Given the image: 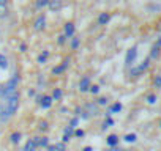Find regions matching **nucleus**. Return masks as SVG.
Listing matches in <instances>:
<instances>
[{
    "label": "nucleus",
    "mask_w": 161,
    "mask_h": 151,
    "mask_svg": "<svg viewBox=\"0 0 161 151\" xmlns=\"http://www.w3.org/2000/svg\"><path fill=\"white\" fill-rule=\"evenodd\" d=\"M19 107V93L16 91L14 95H11L10 98H7V104L3 106V113H2V118H8L11 115L16 113Z\"/></svg>",
    "instance_id": "nucleus-1"
},
{
    "label": "nucleus",
    "mask_w": 161,
    "mask_h": 151,
    "mask_svg": "<svg viewBox=\"0 0 161 151\" xmlns=\"http://www.w3.org/2000/svg\"><path fill=\"white\" fill-rule=\"evenodd\" d=\"M136 55H137V47H131V49L126 52V57H125V65H126V66L133 65V63H134V60H136Z\"/></svg>",
    "instance_id": "nucleus-2"
},
{
    "label": "nucleus",
    "mask_w": 161,
    "mask_h": 151,
    "mask_svg": "<svg viewBox=\"0 0 161 151\" xmlns=\"http://www.w3.org/2000/svg\"><path fill=\"white\" fill-rule=\"evenodd\" d=\"M86 113L89 117H97L100 113V109L95 102H89V104H86Z\"/></svg>",
    "instance_id": "nucleus-3"
},
{
    "label": "nucleus",
    "mask_w": 161,
    "mask_h": 151,
    "mask_svg": "<svg viewBox=\"0 0 161 151\" xmlns=\"http://www.w3.org/2000/svg\"><path fill=\"white\" fill-rule=\"evenodd\" d=\"M52 101H54V99H52V96H47V95H46V96H40V98H38V102H40V106H41L43 109H49V107L52 106Z\"/></svg>",
    "instance_id": "nucleus-4"
},
{
    "label": "nucleus",
    "mask_w": 161,
    "mask_h": 151,
    "mask_svg": "<svg viewBox=\"0 0 161 151\" xmlns=\"http://www.w3.org/2000/svg\"><path fill=\"white\" fill-rule=\"evenodd\" d=\"M44 27H46V18L44 16H38L35 24H33V29L36 32H40V30H44Z\"/></svg>",
    "instance_id": "nucleus-5"
},
{
    "label": "nucleus",
    "mask_w": 161,
    "mask_h": 151,
    "mask_svg": "<svg viewBox=\"0 0 161 151\" xmlns=\"http://www.w3.org/2000/svg\"><path fill=\"white\" fill-rule=\"evenodd\" d=\"M79 90L82 91V93H86V91L90 90V79H89V77H82V79H80V82H79Z\"/></svg>",
    "instance_id": "nucleus-6"
},
{
    "label": "nucleus",
    "mask_w": 161,
    "mask_h": 151,
    "mask_svg": "<svg viewBox=\"0 0 161 151\" xmlns=\"http://www.w3.org/2000/svg\"><path fill=\"white\" fill-rule=\"evenodd\" d=\"M47 7H49L51 11H57V10L62 8V0H51Z\"/></svg>",
    "instance_id": "nucleus-7"
},
{
    "label": "nucleus",
    "mask_w": 161,
    "mask_h": 151,
    "mask_svg": "<svg viewBox=\"0 0 161 151\" xmlns=\"http://www.w3.org/2000/svg\"><path fill=\"white\" fill-rule=\"evenodd\" d=\"M36 143L33 142V138H30V140H27L25 142V145H24V151H36Z\"/></svg>",
    "instance_id": "nucleus-8"
},
{
    "label": "nucleus",
    "mask_w": 161,
    "mask_h": 151,
    "mask_svg": "<svg viewBox=\"0 0 161 151\" xmlns=\"http://www.w3.org/2000/svg\"><path fill=\"white\" fill-rule=\"evenodd\" d=\"M122 109H123V106H122L120 102H114V104L109 107V115H112V113H119V112H122Z\"/></svg>",
    "instance_id": "nucleus-9"
},
{
    "label": "nucleus",
    "mask_w": 161,
    "mask_h": 151,
    "mask_svg": "<svg viewBox=\"0 0 161 151\" xmlns=\"http://www.w3.org/2000/svg\"><path fill=\"white\" fill-rule=\"evenodd\" d=\"M106 142H108V145L109 146H117V143H119V137L115 135V134H111V135H108V138H106Z\"/></svg>",
    "instance_id": "nucleus-10"
},
{
    "label": "nucleus",
    "mask_w": 161,
    "mask_h": 151,
    "mask_svg": "<svg viewBox=\"0 0 161 151\" xmlns=\"http://www.w3.org/2000/svg\"><path fill=\"white\" fill-rule=\"evenodd\" d=\"M109 19H111V16H109L108 13H101V14L98 16V24H100V25H106V24L109 22Z\"/></svg>",
    "instance_id": "nucleus-11"
},
{
    "label": "nucleus",
    "mask_w": 161,
    "mask_h": 151,
    "mask_svg": "<svg viewBox=\"0 0 161 151\" xmlns=\"http://www.w3.org/2000/svg\"><path fill=\"white\" fill-rule=\"evenodd\" d=\"M73 35H74V24L73 22L65 24V36H73Z\"/></svg>",
    "instance_id": "nucleus-12"
},
{
    "label": "nucleus",
    "mask_w": 161,
    "mask_h": 151,
    "mask_svg": "<svg viewBox=\"0 0 161 151\" xmlns=\"http://www.w3.org/2000/svg\"><path fill=\"white\" fill-rule=\"evenodd\" d=\"M148 63H150V58H145V60H144V61H142V63H141V65H139V66L136 68V69L139 71V74H141L142 71H145V69L148 68Z\"/></svg>",
    "instance_id": "nucleus-13"
},
{
    "label": "nucleus",
    "mask_w": 161,
    "mask_h": 151,
    "mask_svg": "<svg viewBox=\"0 0 161 151\" xmlns=\"http://www.w3.org/2000/svg\"><path fill=\"white\" fill-rule=\"evenodd\" d=\"M21 138H22V134H21V132H13V134L10 135V140H11L13 143H19Z\"/></svg>",
    "instance_id": "nucleus-14"
},
{
    "label": "nucleus",
    "mask_w": 161,
    "mask_h": 151,
    "mask_svg": "<svg viewBox=\"0 0 161 151\" xmlns=\"http://www.w3.org/2000/svg\"><path fill=\"white\" fill-rule=\"evenodd\" d=\"M123 140L128 142V143H134V142L137 140V135H136V134H126V135L123 137Z\"/></svg>",
    "instance_id": "nucleus-15"
},
{
    "label": "nucleus",
    "mask_w": 161,
    "mask_h": 151,
    "mask_svg": "<svg viewBox=\"0 0 161 151\" xmlns=\"http://www.w3.org/2000/svg\"><path fill=\"white\" fill-rule=\"evenodd\" d=\"M0 68H2V69L8 68V60H7V57L3 54H0Z\"/></svg>",
    "instance_id": "nucleus-16"
},
{
    "label": "nucleus",
    "mask_w": 161,
    "mask_h": 151,
    "mask_svg": "<svg viewBox=\"0 0 161 151\" xmlns=\"http://www.w3.org/2000/svg\"><path fill=\"white\" fill-rule=\"evenodd\" d=\"M49 2H51V0H36L35 7H36V8H43V7H47Z\"/></svg>",
    "instance_id": "nucleus-17"
},
{
    "label": "nucleus",
    "mask_w": 161,
    "mask_h": 151,
    "mask_svg": "<svg viewBox=\"0 0 161 151\" xmlns=\"http://www.w3.org/2000/svg\"><path fill=\"white\" fill-rule=\"evenodd\" d=\"M62 90L60 88H55L54 90V93H52V99H55V101H58V99H62Z\"/></svg>",
    "instance_id": "nucleus-18"
},
{
    "label": "nucleus",
    "mask_w": 161,
    "mask_h": 151,
    "mask_svg": "<svg viewBox=\"0 0 161 151\" xmlns=\"http://www.w3.org/2000/svg\"><path fill=\"white\" fill-rule=\"evenodd\" d=\"M49 57V50H44L40 57H38V63H46V58Z\"/></svg>",
    "instance_id": "nucleus-19"
},
{
    "label": "nucleus",
    "mask_w": 161,
    "mask_h": 151,
    "mask_svg": "<svg viewBox=\"0 0 161 151\" xmlns=\"http://www.w3.org/2000/svg\"><path fill=\"white\" fill-rule=\"evenodd\" d=\"M111 126H114V120H112L111 117H108V118H106V121H104V124H103V129L106 131V129H108V128H111Z\"/></svg>",
    "instance_id": "nucleus-20"
},
{
    "label": "nucleus",
    "mask_w": 161,
    "mask_h": 151,
    "mask_svg": "<svg viewBox=\"0 0 161 151\" xmlns=\"http://www.w3.org/2000/svg\"><path fill=\"white\" fill-rule=\"evenodd\" d=\"M158 54H159V47L155 44L153 47H152V54H150V58H156L158 57Z\"/></svg>",
    "instance_id": "nucleus-21"
},
{
    "label": "nucleus",
    "mask_w": 161,
    "mask_h": 151,
    "mask_svg": "<svg viewBox=\"0 0 161 151\" xmlns=\"http://www.w3.org/2000/svg\"><path fill=\"white\" fill-rule=\"evenodd\" d=\"M8 16V10L5 5H0V18H7Z\"/></svg>",
    "instance_id": "nucleus-22"
},
{
    "label": "nucleus",
    "mask_w": 161,
    "mask_h": 151,
    "mask_svg": "<svg viewBox=\"0 0 161 151\" xmlns=\"http://www.w3.org/2000/svg\"><path fill=\"white\" fill-rule=\"evenodd\" d=\"M65 69H66V68H65L63 65H60V66H55V68L52 69V72H54V74H62Z\"/></svg>",
    "instance_id": "nucleus-23"
},
{
    "label": "nucleus",
    "mask_w": 161,
    "mask_h": 151,
    "mask_svg": "<svg viewBox=\"0 0 161 151\" xmlns=\"http://www.w3.org/2000/svg\"><path fill=\"white\" fill-rule=\"evenodd\" d=\"M47 143H49V138L47 137H40L38 146H47Z\"/></svg>",
    "instance_id": "nucleus-24"
},
{
    "label": "nucleus",
    "mask_w": 161,
    "mask_h": 151,
    "mask_svg": "<svg viewBox=\"0 0 161 151\" xmlns=\"http://www.w3.org/2000/svg\"><path fill=\"white\" fill-rule=\"evenodd\" d=\"M90 93H93V95H98L100 93V87L98 85H90V90H89Z\"/></svg>",
    "instance_id": "nucleus-25"
},
{
    "label": "nucleus",
    "mask_w": 161,
    "mask_h": 151,
    "mask_svg": "<svg viewBox=\"0 0 161 151\" xmlns=\"http://www.w3.org/2000/svg\"><path fill=\"white\" fill-rule=\"evenodd\" d=\"M147 102H148V104H155V102H156V96H155V95H148V96H147Z\"/></svg>",
    "instance_id": "nucleus-26"
},
{
    "label": "nucleus",
    "mask_w": 161,
    "mask_h": 151,
    "mask_svg": "<svg viewBox=\"0 0 161 151\" xmlns=\"http://www.w3.org/2000/svg\"><path fill=\"white\" fill-rule=\"evenodd\" d=\"M54 151H65V145H63V143H57V145H54Z\"/></svg>",
    "instance_id": "nucleus-27"
},
{
    "label": "nucleus",
    "mask_w": 161,
    "mask_h": 151,
    "mask_svg": "<svg viewBox=\"0 0 161 151\" xmlns=\"http://www.w3.org/2000/svg\"><path fill=\"white\" fill-rule=\"evenodd\" d=\"M155 87L161 88V76H156V77H155Z\"/></svg>",
    "instance_id": "nucleus-28"
},
{
    "label": "nucleus",
    "mask_w": 161,
    "mask_h": 151,
    "mask_svg": "<svg viewBox=\"0 0 161 151\" xmlns=\"http://www.w3.org/2000/svg\"><path fill=\"white\" fill-rule=\"evenodd\" d=\"M77 123H79V120H77V118H73V120L69 121V128H71V129H74V128L77 126Z\"/></svg>",
    "instance_id": "nucleus-29"
},
{
    "label": "nucleus",
    "mask_w": 161,
    "mask_h": 151,
    "mask_svg": "<svg viewBox=\"0 0 161 151\" xmlns=\"http://www.w3.org/2000/svg\"><path fill=\"white\" fill-rule=\"evenodd\" d=\"M97 104H98V106H106V104H108V99H106V98H100V99L97 101Z\"/></svg>",
    "instance_id": "nucleus-30"
},
{
    "label": "nucleus",
    "mask_w": 161,
    "mask_h": 151,
    "mask_svg": "<svg viewBox=\"0 0 161 151\" xmlns=\"http://www.w3.org/2000/svg\"><path fill=\"white\" fill-rule=\"evenodd\" d=\"M74 135H76V137H84V131H82V129H76V131H74Z\"/></svg>",
    "instance_id": "nucleus-31"
},
{
    "label": "nucleus",
    "mask_w": 161,
    "mask_h": 151,
    "mask_svg": "<svg viewBox=\"0 0 161 151\" xmlns=\"http://www.w3.org/2000/svg\"><path fill=\"white\" fill-rule=\"evenodd\" d=\"M57 41H58V44H65V41H66V36H65V35H60Z\"/></svg>",
    "instance_id": "nucleus-32"
},
{
    "label": "nucleus",
    "mask_w": 161,
    "mask_h": 151,
    "mask_svg": "<svg viewBox=\"0 0 161 151\" xmlns=\"http://www.w3.org/2000/svg\"><path fill=\"white\" fill-rule=\"evenodd\" d=\"M71 46H73V49H77L79 47V39H73L71 41Z\"/></svg>",
    "instance_id": "nucleus-33"
},
{
    "label": "nucleus",
    "mask_w": 161,
    "mask_h": 151,
    "mask_svg": "<svg viewBox=\"0 0 161 151\" xmlns=\"http://www.w3.org/2000/svg\"><path fill=\"white\" fill-rule=\"evenodd\" d=\"M40 129H41V131H46V129H47V123H46V121H41V124H40Z\"/></svg>",
    "instance_id": "nucleus-34"
},
{
    "label": "nucleus",
    "mask_w": 161,
    "mask_h": 151,
    "mask_svg": "<svg viewBox=\"0 0 161 151\" xmlns=\"http://www.w3.org/2000/svg\"><path fill=\"white\" fill-rule=\"evenodd\" d=\"M27 50V46L25 44H21V52H25Z\"/></svg>",
    "instance_id": "nucleus-35"
},
{
    "label": "nucleus",
    "mask_w": 161,
    "mask_h": 151,
    "mask_svg": "<svg viewBox=\"0 0 161 151\" xmlns=\"http://www.w3.org/2000/svg\"><path fill=\"white\" fill-rule=\"evenodd\" d=\"M82 151H93V148H92V146H86Z\"/></svg>",
    "instance_id": "nucleus-36"
},
{
    "label": "nucleus",
    "mask_w": 161,
    "mask_h": 151,
    "mask_svg": "<svg viewBox=\"0 0 161 151\" xmlns=\"http://www.w3.org/2000/svg\"><path fill=\"white\" fill-rule=\"evenodd\" d=\"M8 3V0H0V5H7Z\"/></svg>",
    "instance_id": "nucleus-37"
},
{
    "label": "nucleus",
    "mask_w": 161,
    "mask_h": 151,
    "mask_svg": "<svg viewBox=\"0 0 161 151\" xmlns=\"http://www.w3.org/2000/svg\"><path fill=\"white\" fill-rule=\"evenodd\" d=\"M2 113H3V106H0V117H2Z\"/></svg>",
    "instance_id": "nucleus-38"
},
{
    "label": "nucleus",
    "mask_w": 161,
    "mask_h": 151,
    "mask_svg": "<svg viewBox=\"0 0 161 151\" xmlns=\"http://www.w3.org/2000/svg\"><path fill=\"white\" fill-rule=\"evenodd\" d=\"M159 126H161V121H159Z\"/></svg>",
    "instance_id": "nucleus-39"
}]
</instances>
